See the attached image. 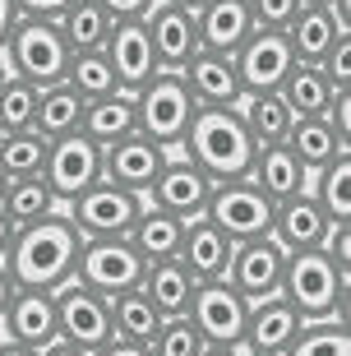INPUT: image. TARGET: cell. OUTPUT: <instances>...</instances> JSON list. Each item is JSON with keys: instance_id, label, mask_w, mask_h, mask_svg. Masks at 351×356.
<instances>
[{"instance_id": "26", "label": "cell", "mask_w": 351, "mask_h": 356, "mask_svg": "<svg viewBox=\"0 0 351 356\" xmlns=\"http://www.w3.org/2000/svg\"><path fill=\"white\" fill-rule=\"evenodd\" d=\"M134 92H106V97H92L83 102V120H79V134H88L97 148L116 144L125 134H134Z\"/></svg>"}, {"instance_id": "36", "label": "cell", "mask_w": 351, "mask_h": 356, "mask_svg": "<svg viewBox=\"0 0 351 356\" xmlns=\"http://www.w3.org/2000/svg\"><path fill=\"white\" fill-rule=\"evenodd\" d=\"M347 181H351V153L333 158L328 167L310 176V195L314 204L324 209L328 222H351V195H347Z\"/></svg>"}, {"instance_id": "7", "label": "cell", "mask_w": 351, "mask_h": 356, "mask_svg": "<svg viewBox=\"0 0 351 356\" xmlns=\"http://www.w3.org/2000/svg\"><path fill=\"white\" fill-rule=\"evenodd\" d=\"M70 227L79 232V241H102V236H130L134 218L143 213V195H130L111 181L88 185L79 199H70L65 209Z\"/></svg>"}, {"instance_id": "13", "label": "cell", "mask_w": 351, "mask_h": 356, "mask_svg": "<svg viewBox=\"0 0 351 356\" xmlns=\"http://www.w3.org/2000/svg\"><path fill=\"white\" fill-rule=\"evenodd\" d=\"M102 56H106V65H111V74H116L120 92H139L143 83L162 70L157 56H153V38H148L143 19H120V24H111V33H106V42H102Z\"/></svg>"}, {"instance_id": "22", "label": "cell", "mask_w": 351, "mask_h": 356, "mask_svg": "<svg viewBox=\"0 0 351 356\" xmlns=\"http://www.w3.org/2000/svg\"><path fill=\"white\" fill-rule=\"evenodd\" d=\"M195 24H199V47L218 56H236L240 42L254 33L245 0H204V5H195Z\"/></svg>"}, {"instance_id": "58", "label": "cell", "mask_w": 351, "mask_h": 356, "mask_svg": "<svg viewBox=\"0 0 351 356\" xmlns=\"http://www.w3.org/2000/svg\"><path fill=\"white\" fill-rule=\"evenodd\" d=\"M240 356H250V352H240Z\"/></svg>"}, {"instance_id": "28", "label": "cell", "mask_w": 351, "mask_h": 356, "mask_svg": "<svg viewBox=\"0 0 351 356\" xmlns=\"http://www.w3.org/2000/svg\"><path fill=\"white\" fill-rule=\"evenodd\" d=\"M181 236H185V222H181V218H171V213L153 209V204L143 199V213L134 218V227H130V245L139 250L143 264L176 259V250H181Z\"/></svg>"}, {"instance_id": "5", "label": "cell", "mask_w": 351, "mask_h": 356, "mask_svg": "<svg viewBox=\"0 0 351 356\" xmlns=\"http://www.w3.org/2000/svg\"><path fill=\"white\" fill-rule=\"evenodd\" d=\"M190 116H195V97L185 88L181 70H157L153 79L134 92V125L162 148H181Z\"/></svg>"}, {"instance_id": "1", "label": "cell", "mask_w": 351, "mask_h": 356, "mask_svg": "<svg viewBox=\"0 0 351 356\" xmlns=\"http://www.w3.org/2000/svg\"><path fill=\"white\" fill-rule=\"evenodd\" d=\"M79 232L70 227V218L60 209L42 222H28V227H14V241L5 250V273H10L14 287H28V291H56L65 287L74 277V259H79Z\"/></svg>"}, {"instance_id": "38", "label": "cell", "mask_w": 351, "mask_h": 356, "mask_svg": "<svg viewBox=\"0 0 351 356\" xmlns=\"http://www.w3.org/2000/svg\"><path fill=\"white\" fill-rule=\"evenodd\" d=\"M286 356H351L347 319H305Z\"/></svg>"}, {"instance_id": "54", "label": "cell", "mask_w": 351, "mask_h": 356, "mask_svg": "<svg viewBox=\"0 0 351 356\" xmlns=\"http://www.w3.org/2000/svg\"><path fill=\"white\" fill-rule=\"evenodd\" d=\"M176 5H190V10H195V5H204V0H176Z\"/></svg>"}, {"instance_id": "37", "label": "cell", "mask_w": 351, "mask_h": 356, "mask_svg": "<svg viewBox=\"0 0 351 356\" xmlns=\"http://www.w3.org/2000/svg\"><path fill=\"white\" fill-rule=\"evenodd\" d=\"M47 148H51V139L38 134V130L0 134V176H5V181H14V176H42Z\"/></svg>"}, {"instance_id": "39", "label": "cell", "mask_w": 351, "mask_h": 356, "mask_svg": "<svg viewBox=\"0 0 351 356\" xmlns=\"http://www.w3.org/2000/svg\"><path fill=\"white\" fill-rule=\"evenodd\" d=\"M65 83L79 92V97H83V102L116 92V74H111V65H106V56H102V51H79V56H70Z\"/></svg>"}, {"instance_id": "46", "label": "cell", "mask_w": 351, "mask_h": 356, "mask_svg": "<svg viewBox=\"0 0 351 356\" xmlns=\"http://www.w3.org/2000/svg\"><path fill=\"white\" fill-rule=\"evenodd\" d=\"M70 5H74V0H19V10H24L28 19H60Z\"/></svg>"}, {"instance_id": "33", "label": "cell", "mask_w": 351, "mask_h": 356, "mask_svg": "<svg viewBox=\"0 0 351 356\" xmlns=\"http://www.w3.org/2000/svg\"><path fill=\"white\" fill-rule=\"evenodd\" d=\"M56 28H60V38H65L70 56H79V51H102L106 33H111V14H106L97 0H74V5L56 19Z\"/></svg>"}, {"instance_id": "18", "label": "cell", "mask_w": 351, "mask_h": 356, "mask_svg": "<svg viewBox=\"0 0 351 356\" xmlns=\"http://www.w3.org/2000/svg\"><path fill=\"white\" fill-rule=\"evenodd\" d=\"M291 65H296V56H291L286 38L273 33V28H254L236 51V70H240L245 92H277L282 79L291 74Z\"/></svg>"}, {"instance_id": "42", "label": "cell", "mask_w": 351, "mask_h": 356, "mask_svg": "<svg viewBox=\"0 0 351 356\" xmlns=\"http://www.w3.org/2000/svg\"><path fill=\"white\" fill-rule=\"evenodd\" d=\"M319 70H324V79L333 92H351V33H342L333 47H328V56L319 60Z\"/></svg>"}, {"instance_id": "12", "label": "cell", "mask_w": 351, "mask_h": 356, "mask_svg": "<svg viewBox=\"0 0 351 356\" xmlns=\"http://www.w3.org/2000/svg\"><path fill=\"white\" fill-rule=\"evenodd\" d=\"M209 195H213L209 176L199 172L185 153H167L162 172H157V181L148 185V195H143V199H148L153 209L181 218V222H195V218H204V209H209Z\"/></svg>"}, {"instance_id": "43", "label": "cell", "mask_w": 351, "mask_h": 356, "mask_svg": "<svg viewBox=\"0 0 351 356\" xmlns=\"http://www.w3.org/2000/svg\"><path fill=\"white\" fill-rule=\"evenodd\" d=\"M245 5H250L254 28H273V33H282L291 24V14L300 10V0H245Z\"/></svg>"}, {"instance_id": "11", "label": "cell", "mask_w": 351, "mask_h": 356, "mask_svg": "<svg viewBox=\"0 0 351 356\" xmlns=\"http://www.w3.org/2000/svg\"><path fill=\"white\" fill-rule=\"evenodd\" d=\"M42 181L56 195V204L65 209L70 199H79L88 185L102 181V148L92 144L88 134H60L47 148V162H42Z\"/></svg>"}, {"instance_id": "31", "label": "cell", "mask_w": 351, "mask_h": 356, "mask_svg": "<svg viewBox=\"0 0 351 356\" xmlns=\"http://www.w3.org/2000/svg\"><path fill=\"white\" fill-rule=\"evenodd\" d=\"M106 305H111V338H120V343L148 347L157 338V329H162V315L153 310V301H148L139 287L111 296Z\"/></svg>"}, {"instance_id": "35", "label": "cell", "mask_w": 351, "mask_h": 356, "mask_svg": "<svg viewBox=\"0 0 351 356\" xmlns=\"http://www.w3.org/2000/svg\"><path fill=\"white\" fill-rule=\"evenodd\" d=\"M282 102L291 106V116H324L328 102H333V88H328L324 70L319 65H291V74L282 79Z\"/></svg>"}, {"instance_id": "27", "label": "cell", "mask_w": 351, "mask_h": 356, "mask_svg": "<svg viewBox=\"0 0 351 356\" xmlns=\"http://www.w3.org/2000/svg\"><path fill=\"white\" fill-rule=\"evenodd\" d=\"M282 144L291 148V153H296V162H300V167H305L310 176L319 172V167H328L333 158L351 153L347 139H338V134H333V125H328L324 116H296Z\"/></svg>"}, {"instance_id": "34", "label": "cell", "mask_w": 351, "mask_h": 356, "mask_svg": "<svg viewBox=\"0 0 351 356\" xmlns=\"http://www.w3.org/2000/svg\"><path fill=\"white\" fill-rule=\"evenodd\" d=\"M79 120H83V97H79L70 83L38 88V111H33V130H38V134L60 139V134L79 130Z\"/></svg>"}, {"instance_id": "56", "label": "cell", "mask_w": 351, "mask_h": 356, "mask_svg": "<svg viewBox=\"0 0 351 356\" xmlns=\"http://www.w3.org/2000/svg\"><path fill=\"white\" fill-rule=\"evenodd\" d=\"M0 195H5V176H0Z\"/></svg>"}, {"instance_id": "29", "label": "cell", "mask_w": 351, "mask_h": 356, "mask_svg": "<svg viewBox=\"0 0 351 356\" xmlns=\"http://www.w3.org/2000/svg\"><path fill=\"white\" fill-rule=\"evenodd\" d=\"M236 116L245 125V134L254 139V148L263 144H282L286 130H291V106L282 102V92H245L240 102H236Z\"/></svg>"}, {"instance_id": "55", "label": "cell", "mask_w": 351, "mask_h": 356, "mask_svg": "<svg viewBox=\"0 0 351 356\" xmlns=\"http://www.w3.org/2000/svg\"><path fill=\"white\" fill-rule=\"evenodd\" d=\"M300 5H328V0H300Z\"/></svg>"}, {"instance_id": "21", "label": "cell", "mask_w": 351, "mask_h": 356, "mask_svg": "<svg viewBox=\"0 0 351 356\" xmlns=\"http://www.w3.org/2000/svg\"><path fill=\"white\" fill-rule=\"evenodd\" d=\"M328 227L333 222L324 218V209H319L314 195L305 190V195H291L273 209V232H268V236H273L286 254H300V250H319L324 236H328Z\"/></svg>"}, {"instance_id": "14", "label": "cell", "mask_w": 351, "mask_h": 356, "mask_svg": "<svg viewBox=\"0 0 351 356\" xmlns=\"http://www.w3.org/2000/svg\"><path fill=\"white\" fill-rule=\"evenodd\" d=\"M282 268H286V250L273 236H254L240 241L231 250V264H227V282H231L250 305L263 301V296H277L282 287Z\"/></svg>"}, {"instance_id": "19", "label": "cell", "mask_w": 351, "mask_h": 356, "mask_svg": "<svg viewBox=\"0 0 351 356\" xmlns=\"http://www.w3.org/2000/svg\"><path fill=\"white\" fill-rule=\"evenodd\" d=\"M300 310L291 301H286L282 291L277 296H263V301L250 305L245 315V343H240V352L250 356H286V347H291V338L300 333Z\"/></svg>"}, {"instance_id": "3", "label": "cell", "mask_w": 351, "mask_h": 356, "mask_svg": "<svg viewBox=\"0 0 351 356\" xmlns=\"http://www.w3.org/2000/svg\"><path fill=\"white\" fill-rule=\"evenodd\" d=\"M300 319H347V268H338L324 250L286 254L282 287Z\"/></svg>"}, {"instance_id": "24", "label": "cell", "mask_w": 351, "mask_h": 356, "mask_svg": "<svg viewBox=\"0 0 351 356\" xmlns=\"http://www.w3.org/2000/svg\"><path fill=\"white\" fill-rule=\"evenodd\" d=\"M231 250H236V245L222 236L209 218H195V222H185V236H181L176 259H181V268L195 277V282H209V277H227Z\"/></svg>"}, {"instance_id": "20", "label": "cell", "mask_w": 351, "mask_h": 356, "mask_svg": "<svg viewBox=\"0 0 351 356\" xmlns=\"http://www.w3.org/2000/svg\"><path fill=\"white\" fill-rule=\"evenodd\" d=\"M181 79L195 97V106H236L245 97L236 56H218V51H195L181 65Z\"/></svg>"}, {"instance_id": "53", "label": "cell", "mask_w": 351, "mask_h": 356, "mask_svg": "<svg viewBox=\"0 0 351 356\" xmlns=\"http://www.w3.org/2000/svg\"><path fill=\"white\" fill-rule=\"evenodd\" d=\"M204 356H240L236 347H204Z\"/></svg>"}, {"instance_id": "2", "label": "cell", "mask_w": 351, "mask_h": 356, "mask_svg": "<svg viewBox=\"0 0 351 356\" xmlns=\"http://www.w3.org/2000/svg\"><path fill=\"white\" fill-rule=\"evenodd\" d=\"M181 153L213 185L218 181H245L250 162H254V139L245 134L236 106H195L190 130L181 139Z\"/></svg>"}, {"instance_id": "50", "label": "cell", "mask_w": 351, "mask_h": 356, "mask_svg": "<svg viewBox=\"0 0 351 356\" xmlns=\"http://www.w3.org/2000/svg\"><path fill=\"white\" fill-rule=\"evenodd\" d=\"M10 241H14V227H10V218L0 213V259H5V250H10Z\"/></svg>"}, {"instance_id": "40", "label": "cell", "mask_w": 351, "mask_h": 356, "mask_svg": "<svg viewBox=\"0 0 351 356\" xmlns=\"http://www.w3.org/2000/svg\"><path fill=\"white\" fill-rule=\"evenodd\" d=\"M33 111H38V88L5 74L0 79V134L33 130Z\"/></svg>"}, {"instance_id": "16", "label": "cell", "mask_w": 351, "mask_h": 356, "mask_svg": "<svg viewBox=\"0 0 351 356\" xmlns=\"http://www.w3.org/2000/svg\"><path fill=\"white\" fill-rule=\"evenodd\" d=\"M171 148L153 144L148 134H125V139H116V144L102 148V181L120 185V190H130V195H148V185L157 181V172H162V162H167Z\"/></svg>"}, {"instance_id": "9", "label": "cell", "mask_w": 351, "mask_h": 356, "mask_svg": "<svg viewBox=\"0 0 351 356\" xmlns=\"http://www.w3.org/2000/svg\"><path fill=\"white\" fill-rule=\"evenodd\" d=\"M190 324L204 333L209 347H236L245 343V315L250 301L227 282V277H209V282H195V296H190Z\"/></svg>"}, {"instance_id": "4", "label": "cell", "mask_w": 351, "mask_h": 356, "mask_svg": "<svg viewBox=\"0 0 351 356\" xmlns=\"http://www.w3.org/2000/svg\"><path fill=\"white\" fill-rule=\"evenodd\" d=\"M0 65L5 74L33 83V88H51V83H65L70 70V47L60 38L56 19H19V28L10 33V47L0 51Z\"/></svg>"}, {"instance_id": "48", "label": "cell", "mask_w": 351, "mask_h": 356, "mask_svg": "<svg viewBox=\"0 0 351 356\" xmlns=\"http://www.w3.org/2000/svg\"><path fill=\"white\" fill-rule=\"evenodd\" d=\"M92 356H148V347H134V343H120V338H111L102 352H92Z\"/></svg>"}, {"instance_id": "10", "label": "cell", "mask_w": 351, "mask_h": 356, "mask_svg": "<svg viewBox=\"0 0 351 356\" xmlns=\"http://www.w3.org/2000/svg\"><path fill=\"white\" fill-rule=\"evenodd\" d=\"M56 338L79 347L83 356L102 352L111 343V305H106V296L88 291L74 277L65 287H56Z\"/></svg>"}, {"instance_id": "17", "label": "cell", "mask_w": 351, "mask_h": 356, "mask_svg": "<svg viewBox=\"0 0 351 356\" xmlns=\"http://www.w3.org/2000/svg\"><path fill=\"white\" fill-rule=\"evenodd\" d=\"M143 28L153 38V56L162 70H181L185 60L199 47V24H195V10L190 5H176V0H153V10L143 14Z\"/></svg>"}, {"instance_id": "45", "label": "cell", "mask_w": 351, "mask_h": 356, "mask_svg": "<svg viewBox=\"0 0 351 356\" xmlns=\"http://www.w3.org/2000/svg\"><path fill=\"white\" fill-rule=\"evenodd\" d=\"M347 116H351V92H333V102H328L324 120L333 125V134H338V139H347Z\"/></svg>"}, {"instance_id": "8", "label": "cell", "mask_w": 351, "mask_h": 356, "mask_svg": "<svg viewBox=\"0 0 351 356\" xmlns=\"http://www.w3.org/2000/svg\"><path fill=\"white\" fill-rule=\"evenodd\" d=\"M273 209L277 204L263 195V190H254L250 181H218L213 195H209L204 218H209L231 245H240V241H254V236H268V232H273Z\"/></svg>"}, {"instance_id": "32", "label": "cell", "mask_w": 351, "mask_h": 356, "mask_svg": "<svg viewBox=\"0 0 351 356\" xmlns=\"http://www.w3.org/2000/svg\"><path fill=\"white\" fill-rule=\"evenodd\" d=\"M60 209L56 195L47 190L42 176H14L5 181V195H0V213L10 218V227H28V222H42Z\"/></svg>"}, {"instance_id": "15", "label": "cell", "mask_w": 351, "mask_h": 356, "mask_svg": "<svg viewBox=\"0 0 351 356\" xmlns=\"http://www.w3.org/2000/svg\"><path fill=\"white\" fill-rule=\"evenodd\" d=\"M0 338L28 347V352H47L51 343H60L56 338V291L14 287L5 315H0Z\"/></svg>"}, {"instance_id": "51", "label": "cell", "mask_w": 351, "mask_h": 356, "mask_svg": "<svg viewBox=\"0 0 351 356\" xmlns=\"http://www.w3.org/2000/svg\"><path fill=\"white\" fill-rule=\"evenodd\" d=\"M38 356H83L79 347H70V343H51L47 352H38Z\"/></svg>"}, {"instance_id": "57", "label": "cell", "mask_w": 351, "mask_h": 356, "mask_svg": "<svg viewBox=\"0 0 351 356\" xmlns=\"http://www.w3.org/2000/svg\"><path fill=\"white\" fill-rule=\"evenodd\" d=\"M0 79H5V65H0Z\"/></svg>"}, {"instance_id": "47", "label": "cell", "mask_w": 351, "mask_h": 356, "mask_svg": "<svg viewBox=\"0 0 351 356\" xmlns=\"http://www.w3.org/2000/svg\"><path fill=\"white\" fill-rule=\"evenodd\" d=\"M19 19H24V10H19V0H0V51L10 47V33L19 28Z\"/></svg>"}, {"instance_id": "23", "label": "cell", "mask_w": 351, "mask_h": 356, "mask_svg": "<svg viewBox=\"0 0 351 356\" xmlns=\"http://www.w3.org/2000/svg\"><path fill=\"white\" fill-rule=\"evenodd\" d=\"M254 190H263V195L273 199V204H282V199L291 195H305L310 190V172L296 162V153L286 144H263L254 148V162H250V176H245Z\"/></svg>"}, {"instance_id": "6", "label": "cell", "mask_w": 351, "mask_h": 356, "mask_svg": "<svg viewBox=\"0 0 351 356\" xmlns=\"http://www.w3.org/2000/svg\"><path fill=\"white\" fill-rule=\"evenodd\" d=\"M143 259L130 245V236H102V241H83L74 259V282H83L97 296H120V291H134L143 282Z\"/></svg>"}, {"instance_id": "25", "label": "cell", "mask_w": 351, "mask_h": 356, "mask_svg": "<svg viewBox=\"0 0 351 356\" xmlns=\"http://www.w3.org/2000/svg\"><path fill=\"white\" fill-rule=\"evenodd\" d=\"M342 33H351V28H342L328 5H300V10L291 14V24L282 28L286 47H291V56H296L300 65H319L328 56V47H333Z\"/></svg>"}, {"instance_id": "30", "label": "cell", "mask_w": 351, "mask_h": 356, "mask_svg": "<svg viewBox=\"0 0 351 356\" xmlns=\"http://www.w3.org/2000/svg\"><path fill=\"white\" fill-rule=\"evenodd\" d=\"M139 291L153 301V310L162 319L171 315H185L190 310V296H195V277L181 268V259H157V264L143 268V282Z\"/></svg>"}, {"instance_id": "41", "label": "cell", "mask_w": 351, "mask_h": 356, "mask_svg": "<svg viewBox=\"0 0 351 356\" xmlns=\"http://www.w3.org/2000/svg\"><path fill=\"white\" fill-rule=\"evenodd\" d=\"M204 333L190 324V315H171L162 319L157 338L148 343V356H204Z\"/></svg>"}, {"instance_id": "49", "label": "cell", "mask_w": 351, "mask_h": 356, "mask_svg": "<svg viewBox=\"0 0 351 356\" xmlns=\"http://www.w3.org/2000/svg\"><path fill=\"white\" fill-rule=\"evenodd\" d=\"M10 296H14V282H10V273H5V264H0V315H5Z\"/></svg>"}, {"instance_id": "44", "label": "cell", "mask_w": 351, "mask_h": 356, "mask_svg": "<svg viewBox=\"0 0 351 356\" xmlns=\"http://www.w3.org/2000/svg\"><path fill=\"white\" fill-rule=\"evenodd\" d=\"M106 14H111V24H120V19H143V14L153 10V0H97Z\"/></svg>"}, {"instance_id": "52", "label": "cell", "mask_w": 351, "mask_h": 356, "mask_svg": "<svg viewBox=\"0 0 351 356\" xmlns=\"http://www.w3.org/2000/svg\"><path fill=\"white\" fill-rule=\"evenodd\" d=\"M0 356H38V352H28V347H19V343H5V338H0Z\"/></svg>"}]
</instances>
